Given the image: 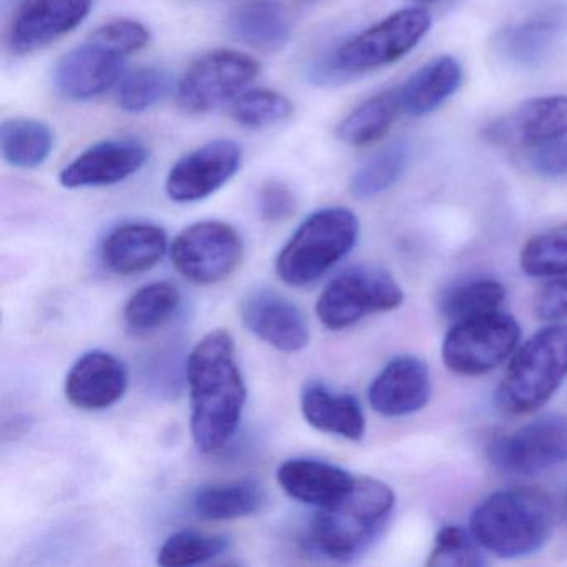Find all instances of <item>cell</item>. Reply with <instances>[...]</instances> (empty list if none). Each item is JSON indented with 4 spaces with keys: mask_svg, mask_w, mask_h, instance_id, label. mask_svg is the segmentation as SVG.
Masks as SVG:
<instances>
[{
    "mask_svg": "<svg viewBox=\"0 0 567 567\" xmlns=\"http://www.w3.org/2000/svg\"><path fill=\"white\" fill-rule=\"evenodd\" d=\"M187 383L195 446L205 454L217 453L234 437L247 403V386L228 331H210L195 344L187 361Z\"/></svg>",
    "mask_w": 567,
    "mask_h": 567,
    "instance_id": "obj_1",
    "label": "cell"
},
{
    "mask_svg": "<svg viewBox=\"0 0 567 567\" xmlns=\"http://www.w3.org/2000/svg\"><path fill=\"white\" fill-rule=\"evenodd\" d=\"M553 501L534 487L497 491L474 509L470 530L483 549L506 559L539 550L553 533Z\"/></svg>",
    "mask_w": 567,
    "mask_h": 567,
    "instance_id": "obj_2",
    "label": "cell"
},
{
    "mask_svg": "<svg viewBox=\"0 0 567 567\" xmlns=\"http://www.w3.org/2000/svg\"><path fill=\"white\" fill-rule=\"evenodd\" d=\"M394 501L388 484L373 477H354L343 496L318 507L310 527L311 543L330 559H353L380 533Z\"/></svg>",
    "mask_w": 567,
    "mask_h": 567,
    "instance_id": "obj_3",
    "label": "cell"
},
{
    "mask_svg": "<svg viewBox=\"0 0 567 567\" xmlns=\"http://www.w3.org/2000/svg\"><path fill=\"white\" fill-rule=\"evenodd\" d=\"M567 377V327L537 331L514 353L496 391V404L507 414H527L546 404Z\"/></svg>",
    "mask_w": 567,
    "mask_h": 567,
    "instance_id": "obj_4",
    "label": "cell"
},
{
    "mask_svg": "<svg viewBox=\"0 0 567 567\" xmlns=\"http://www.w3.org/2000/svg\"><path fill=\"white\" fill-rule=\"evenodd\" d=\"M360 234V221L344 207L311 214L277 258V274L290 287H308L343 260Z\"/></svg>",
    "mask_w": 567,
    "mask_h": 567,
    "instance_id": "obj_5",
    "label": "cell"
},
{
    "mask_svg": "<svg viewBox=\"0 0 567 567\" xmlns=\"http://www.w3.org/2000/svg\"><path fill=\"white\" fill-rule=\"evenodd\" d=\"M403 301V290L390 271L374 265H358L328 284L315 310L328 330L340 331L368 315L396 310Z\"/></svg>",
    "mask_w": 567,
    "mask_h": 567,
    "instance_id": "obj_6",
    "label": "cell"
},
{
    "mask_svg": "<svg viewBox=\"0 0 567 567\" xmlns=\"http://www.w3.org/2000/svg\"><path fill=\"white\" fill-rule=\"evenodd\" d=\"M431 28L426 9L408 8L364 29L334 51V71L361 74L377 71L406 58Z\"/></svg>",
    "mask_w": 567,
    "mask_h": 567,
    "instance_id": "obj_7",
    "label": "cell"
},
{
    "mask_svg": "<svg viewBox=\"0 0 567 567\" xmlns=\"http://www.w3.org/2000/svg\"><path fill=\"white\" fill-rule=\"evenodd\" d=\"M520 328L501 311L457 321L444 338L443 361L463 377H481L503 364L519 344Z\"/></svg>",
    "mask_w": 567,
    "mask_h": 567,
    "instance_id": "obj_8",
    "label": "cell"
},
{
    "mask_svg": "<svg viewBox=\"0 0 567 567\" xmlns=\"http://www.w3.org/2000/svg\"><path fill=\"white\" fill-rule=\"evenodd\" d=\"M260 71V62L241 52L227 49L208 52L178 82V105L188 114H207L244 94Z\"/></svg>",
    "mask_w": 567,
    "mask_h": 567,
    "instance_id": "obj_9",
    "label": "cell"
},
{
    "mask_svg": "<svg viewBox=\"0 0 567 567\" xmlns=\"http://www.w3.org/2000/svg\"><path fill=\"white\" fill-rule=\"evenodd\" d=\"M171 257L175 270L192 284L214 285L237 270L244 258V241L231 225L198 221L175 238Z\"/></svg>",
    "mask_w": 567,
    "mask_h": 567,
    "instance_id": "obj_10",
    "label": "cell"
},
{
    "mask_svg": "<svg viewBox=\"0 0 567 567\" xmlns=\"http://www.w3.org/2000/svg\"><path fill=\"white\" fill-rule=\"evenodd\" d=\"M92 0H21L12 12L8 48L28 55L74 32L91 14Z\"/></svg>",
    "mask_w": 567,
    "mask_h": 567,
    "instance_id": "obj_11",
    "label": "cell"
},
{
    "mask_svg": "<svg viewBox=\"0 0 567 567\" xmlns=\"http://www.w3.org/2000/svg\"><path fill=\"white\" fill-rule=\"evenodd\" d=\"M241 148L234 141H215L195 148L168 172L165 192L177 204H194L217 194L240 171Z\"/></svg>",
    "mask_w": 567,
    "mask_h": 567,
    "instance_id": "obj_12",
    "label": "cell"
},
{
    "mask_svg": "<svg viewBox=\"0 0 567 567\" xmlns=\"http://www.w3.org/2000/svg\"><path fill=\"white\" fill-rule=\"evenodd\" d=\"M493 461L509 473L536 474L567 463V417L546 414L493 446Z\"/></svg>",
    "mask_w": 567,
    "mask_h": 567,
    "instance_id": "obj_13",
    "label": "cell"
},
{
    "mask_svg": "<svg viewBox=\"0 0 567 567\" xmlns=\"http://www.w3.org/2000/svg\"><path fill=\"white\" fill-rule=\"evenodd\" d=\"M240 311L248 331L275 350L297 353L310 341V328L300 308L271 288L248 293Z\"/></svg>",
    "mask_w": 567,
    "mask_h": 567,
    "instance_id": "obj_14",
    "label": "cell"
},
{
    "mask_svg": "<svg viewBox=\"0 0 567 567\" xmlns=\"http://www.w3.org/2000/svg\"><path fill=\"white\" fill-rule=\"evenodd\" d=\"M564 137H567V95L529 99L486 128L487 141L520 151Z\"/></svg>",
    "mask_w": 567,
    "mask_h": 567,
    "instance_id": "obj_15",
    "label": "cell"
},
{
    "mask_svg": "<svg viewBox=\"0 0 567 567\" xmlns=\"http://www.w3.org/2000/svg\"><path fill=\"white\" fill-rule=\"evenodd\" d=\"M567 28L560 6H543L497 32L494 48L514 68L537 69L550 58Z\"/></svg>",
    "mask_w": 567,
    "mask_h": 567,
    "instance_id": "obj_16",
    "label": "cell"
},
{
    "mask_svg": "<svg viewBox=\"0 0 567 567\" xmlns=\"http://www.w3.org/2000/svg\"><path fill=\"white\" fill-rule=\"evenodd\" d=\"M147 158V148L141 142L131 138L99 142L79 154L61 172L59 181L69 190L109 187L137 174Z\"/></svg>",
    "mask_w": 567,
    "mask_h": 567,
    "instance_id": "obj_17",
    "label": "cell"
},
{
    "mask_svg": "<svg viewBox=\"0 0 567 567\" xmlns=\"http://www.w3.org/2000/svg\"><path fill=\"white\" fill-rule=\"evenodd\" d=\"M128 386L125 364L115 354L92 350L82 354L65 378V398L84 411H102L124 398Z\"/></svg>",
    "mask_w": 567,
    "mask_h": 567,
    "instance_id": "obj_18",
    "label": "cell"
},
{
    "mask_svg": "<svg viewBox=\"0 0 567 567\" xmlns=\"http://www.w3.org/2000/svg\"><path fill=\"white\" fill-rule=\"evenodd\" d=\"M430 398V370L423 360L410 354L391 360L368 390L371 408L388 417L416 413Z\"/></svg>",
    "mask_w": 567,
    "mask_h": 567,
    "instance_id": "obj_19",
    "label": "cell"
},
{
    "mask_svg": "<svg viewBox=\"0 0 567 567\" xmlns=\"http://www.w3.org/2000/svg\"><path fill=\"white\" fill-rule=\"evenodd\" d=\"M124 59L89 39L72 49L55 68V87L71 101H91L121 78Z\"/></svg>",
    "mask_w": 567,
    "mask_h": 567,
    "instance_id": "obj_20",
    "label": "cell"
},
{
    "mask_svg": "<svg viewBox=\"0 0 567 567\" xmlns=\"http://www.w3.org/2000/svg\"><path fill=\"white\" fill-rule=\"evenodd\" d=\"M164 228L154 224H125L115 228L102 245V260L117 275H137L152 270L167 251Z\"/></svg>",
    "mask_w": 567,
    "mask_h": 567,
    "instance_id": "obj_21",
    "label": "cell"
},
{
    "mask_svg": "<svg viewBox=\"0 0 567 567\" xmlns=\"http://www.w3.org/2000/svg\"><path fill=\"white\" fill-rule=\"evenodd\" d=\"M277 480L293 499L323 507L343 496L354 477L327 461L297 457L278 467Z\"/></svg>",
    "mask_w": 567,
    "mask_h": 567,
    "instance_id": "obj_22",
    "label": "cell"
},
{
    "mask_svg": "<svg viewBox=\"0 0 567 567\" xmlns=\"http://www.w3.org/2000/svg\"><path fill=\"white\" fill-rule=\"evenodd\" d=\"M463 82V68L451 55H440L421 65L401 87V112L411 117H423L440 109L456 94Z\"/></svg>",
    "mask_w": 567,
    "mask_h": 567,
    "instance_id": "obj_23",
    "label": "cell"
},
{
    "mask_svg": "<svg viewBox=\"0 0 567 567\" xmlns=\"http://www.w3.org/2000/svg\"><path fill=\"white\" fill-rule=\"evenodd\" d=\"M227 29L241 44L270 54L287 44L291 21L287 9L275 0H247L228 14Z\"/></svg>",
    "mask_w": 567,
    "mask_h": 567,
    "instance_id": "obj_24",
    "label": "cell"
},
{
    "mask_svg": "<svg viewBox=\"0 0 567 567\" xmlns=\"http://www.w3.org/2000/svg\"><path fill=\"white\" fill-rule=\"evenodd\" d=\"M301 413L315 430L344 440L360 441L367 430L363 410L357 398L334 393L324 384L311 383L305 386L301 393Z\"/></svg>",
    "mask_w": 567,
    "mask_h": 567,
    "instance_id": "obj_25",
    "label": "cell"
},
{
    "mask_svg": "<svg viewBox=\"0 0 567 567\" xmlns=\"http://www.w3.org/2000/svg\"><path fill=\"white\" fill-rule=\"evenodd\" d=\"M401 114L398 87L381 92L354 109L337 128V137L351 147H367L386 137Z\"/></svg>",
    "mask_w": 567,
    "mask_h": 567,
    "instance_id": "obj_26",
    "label": "cell"
},
{
    "mask_svg": "<svg viewBox=\"0 0 567 567\" xmlns=\"http://www.w3.org/2000/svg\"><path fill=\"white\" fill-rule=\"evenodd\" d=\"M265 494L254 481L212 484L195 493L192 507L207 520H230L251 516L264 507Z\"/></svg>",
    "mask_w": 567,
    "mask_h": 567,
    "instance_id": "obj_27",
    "label": "cell"
},
{
    "mask_svg": "<svg viewBox=\"0 0 567 567\" xmlns=\"http://www.w3.org/2000/svg\"><path fill=\"white\" fill-rule=\"evenodd\" d=\"M2 157L12 167H41L54 151V134L44 122L34 118H9L0 128Z\"/></svg>",
    "mask_w": 567,
    "mask_h": 567,
    "instance_id": "obj_28",
    "label": "cell"
},
{
    "mask_svg": "<svg viewBox=\"0 0 567 567\" xmlns=\"http://www.w3.org/2000/svg\"><path fill=\"white\" fill-rule=\"evenodd\" d=\"M181 291L168 281L145 285L125 305L124 320L135 333H147L164 327L181 307Z\"/></svg>",
    "mask_w": 567,
    "mask_h": 567,
    "instance_id": "obj_29",
    "label": "cell"
},
{
    "mask_svg": "<svg viewBox=\"0 0 567 567\" xmlns=\"http://www.w3.org/2000/svg\"><path fill=\"white\" fill-rule=\"evenodd\" d=\"M410 147L406 142H394L368 158L350 182L351 194L357 198H373L390 190L406 171Z\"/></svg>",
    "mask_w": 567,
    "mask_h": 567,
    "instance_id": "obj_30",
    "label": "cell"
},
{
    "mask_svg": "<svg viewBox=\"0 0 567 567\" xmlns=\"http://www.w3.org/2000/svg\"><path fill=\"white\" fill-rule=\"evenodd\" d=\"M520 268L529 277L567 275V224L534 235L520 251Z\"/></svg>",
    "mask_w": 567,
    "mask_h": 567,
    "instance_id": "obj_31",
    "label": "cell"
},
{
    "mask_svg": "<svg viewBox=\"0 0 567 567\" xmlns=\"http://www.w3.org/2000/svg\"><path fill=\"white\" fill-rule=\"evenodd\" d=\"M504 298H506V290L499 281H470V284L460 285V287L447 291L446 297L441 301V313L447 320L457 323L467 318L497 311Z\"/></svg>",
    "mask_w": 567,
    "mask_h": 567,
    "instance_id": "obj_32",
    "label": "cell"
},
{
    "mask_svg": "<svg viewBox=\"0 0 567 567\" xmlns=\"http://www.w3.org/2000/svg\"><path fill=\"white\" fill-rule=\"evenodd\" d=\"M293 114L290 99L270 89H254L238 95L231 104L230 115L238 125L251 131L271 127Z\"/></svg>",
    "mask_w": 567,
    "mask_h": 567,
    "instance_id": "obj_33",
    "label": "cell"
},
{
    "mask_svg": "<svg viewBox=\"0 0 567 567\" xmlns=\"http://www.w3.org/2000/svg\"><path fill=\"white\" fill-rule=\"evenodd\" d=\"M227 547L225 537L182 530L165 540L157 560L164 567L197 566L220 556Z\"/></svg>",
    "mask_w": 567,
    "mask_h": 567,
    "instance_id": "obj_34",
    "label": "cell"
},
{
    "mask_svg": "<svg viewBox=\"0 0 567 567\" xmlns=\"http://www.w3.org/2000/svg\"><path fill=\"white\" fill-rule=\"evenodd\" d=\"M171 75L161 69L144 68L131 72L118 89V105L128 114H144L164 101L171 92Z\"/></svg>",
    "mask_w": 567,
    "mask_h": 567,
    "instance_id": "obj_35",
    "label": "cell"
},
{
    "mask_svg": "<svg viewBox=\"0 0 567 567\" xmlns=\"http://www.w3.org/2000/svg\"><path fill=\"white\" fill-rule=\"evenodd\" d=\"M480 544L474 539L471 530L460 526H444L437 533L431 550L427 566L434 567H474L483 566Z\"/></svg>",
    "mask_w": 567,
    "mask_h": 567,
    "instance_id": "obj_36",
    "label": "cell"
},
{
    "mask_svg": "<svg viewBox=\"0 0 567 567\" xmlns=\"http://www.w3.org/2000/svg\"><path fill=\"white\" fill-rule=\"evenodd\" d=\"M91 39L125 59L147 48L151 42V32L141 22L132 21V19H117V21L101 25L91 35Z\"/></svg>",
    "mask_w": 567,
    "mask_h": 567,
    "instance_id": "obj_37",
    "label": "cell"
},
{
    "mask_svg": "<svg viewBox=\"0 0 567 567\" xmlns=\"http://www.w3.org/2000/svg\"><path fill=\"white\" fill-rule=\"evenodd\" d=\"M519 161L527 172L537 177L549 181L567 177V138L523 148Z\"/></svg>",
    "mask_w": 567,
    "mask_h": 567,
    "instance_id": "obj_38",
    "label": "cell"
},
{
    "mask_svg": "<svg viewBox=\"0 0 567 567\" xmlns=\"http://www.w3.org/2000/svg\"><path fill=\"white\" fill-rule=\"evenodd\" d=\"M258 212L267 221H285L297 210V197L281 182H268L258 192Z\"/></svg>",
    "mask_w": 567,
    "mask_h": 567,
    "instance_id": "obj_39",
    "label": "cell"
},
{
    "mask_svg": "<svg viewBox=\"0 0 567 567\" xmlns=\"http://www.w3.org/2000/svg\"><path fill=\"white\" fill-rule=\"evenodd\" d=\"M536 317L543 321H557L567 318V278L559 277L540 288L534 301Z\"/></svg>",
    "mask_w": 567,
    "mask_h": 567,
    "instance_id": "obj_40",
    "label": "cell"
},
{
    "mask_svg": "<svg viewBox=\"0 0 567 567\" xmlns=\"http://www.w3.org/2000/svg\"><path fill=\"white\" fill-rule=\"evenodd\" d=\"M420 4H434V2H440V0H416Z\"/></svg>",
    "mask_w": 567,
    "mask_h": 567,
    "instance_id": "obj_41",
    "label": "cell"
}]
</instances>
